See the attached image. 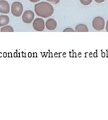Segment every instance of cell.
<instances>
[{
	"mask_svg": "<svg viewBox=\"0 0 108 120\" xmlns=\"http://www.w3.org/2000/svg\"><path fill=\"white\" fill-rule=\"evenodd\" d=\"M34 9L36 15L41 18H49L54 13L53 7L49 3L45 2L36 4Z\"/></svg>",
	"mask_w": 108,
	"mask_h": 120,
	"instance_id": "obj_1",
	"label": "cell"
},
{
	"mask_svg": "<svg viewBox=\"0 0 108 120\" xmlns=\"http://www.w3.org/2000/svg\"><path fill=\"white\" fill-rule=\"evenodd\" d=\"M11 13L13 16L16 17H19L22 15L23 12V4L19 2H15L12 4L11 5Z\"/></svg>",
	"mask_w": 108,
	"mask_h": 120,
	"instance_id": "obj_2",
	"label": "cell"
},
{
	"mask_svg": "<svg viewBox=\"0 0 108 120\" xmlns=\"http://www.w3.org/2000/svg\"><path fill=\"white\" fill-rule=\"evenodd\" d=\"M104 20L103 18L100 17V16H97L95 18H94V19L93 20V27L95 30L100 31L104 29Z\"/></svg>",
	"mask_w": 108,
	"mask_h": 120,
	"instance_id": "obj_3",
	"label": "cell"
},
{
	"mask_svg": "<svg viewBox=\"0 0 108 120\" xmlns=\"http://www.w3.org/2000/svg\"><path fill=\"white\" fill-rule=\"evenodd\" d=\"M34 18H35L34 12L30 10H27L23 13L22 16V21L23 23L26 24H29L34 21Z\"/></svg>",
	"mask_w": 108,
	"mask_h": 120,
	"instance_id": "obj_4",
	"label": "cell"
},
{
	"mask_svg": "<svg viewBox=\"0 0 108 120\" xmlns=\"http://www.w3.org/2000/svg\"><path fill=\"white\" fill-rule=\"evenodd\" d=\"M33 27L36 31H43L45 28V23L42 18H37L33 21Z\"/></svg>",
	"mask_w": 108,
	"mask_h": 120,
	"instance_id": "obj_5",
	"label": "cell"
},
{
	"mask_svg": "<svg viewBox=\"0 0 108 120\" xmlns=\"http://www.w3.org/2000/svg\"><path fill=\"white\" fill-rule=\"evenodd\" d=\"M10 11V5L5 0H0V13L7 14Z\"/></svg>",
	"mask_w": 108,
	"mask_h": 120,
	"instance_id": "obj_6",
	"label": "cell"
},
{
	"mask_svg": "<svg viewBox=\"0 0 108 120\" xmlns=\"http://www.w3.org/2000/svg\"><path fill=\"white\" fill-rule=\"evenodd\" d=\"M45 26L49 30H54L57 28V21L53 19H49L45 23Z\"/></svg>",
	"mask_w": 108,
	"mask_h": 120,
	"instance_id": "obj_7",
	"label": "cell"
},
{
	"mask_svg": "<svg viewBox=\"0 0 108 120\" xmlns=\"http://www.w3.org/2000/svg\"><path fill=\"white\" fill-rule=\"evenodd\" d=\"M9 23V18L6 15H0V27L7 26Z\"/></svg>",
	"mask_w": 108,
	"mask_h": 120,
	"instance_id": "obj_8",
	"label": "cell"
},
{
	"mask_svg": "<svg viewBox=\"0 0 108 120\" xmlns=\"http://www.w3.org/2000/svg\"><path fill=\"white\" fill-rule=\"evenodd\" d=\"M75 31L77 32H88V27L85 25V24H78L76 26L75 28Z\"/></svg>",
	"mask_w": 108,
	"mask_h": 120,
	"instance_id": "obj_9",
	"label": "cell"
},
{
	"mask_svg": "<svg viewBox=\"0 0 108 120\" xmlns=\"http://www.w3.org/2000/svg\"><path fill=\"white\" fill-rule=\"evenodd\" d=\"M0 30H1V32H14V28L11 26H7V25L2 27V28Z\"/></svg>",
	"mask_w": 108,
	"mask_h": 120,
	"instance_id": "obj_10",
	"label": "cell"
},
{
	"mask_svg": "<svg viewBox=\"0 0 108 120\" xmlns=\"http://www.w3.org/2000/svg\"><path fill=\"white\" fill-rule=\"evenodd\" d=\"M80 2L84 5V6H88V5H90L91 3H92V1L93 0H79Z\"/></svg>",
	"mask_w": 108,
	"mask_h": 120,
	"instance_id": "obj_11",
	"label": "cell"
},
{
	"mask_svg": "<svg viewBox=\"0 0 108 120\" xmlns=\"http://www.w3.org/2000/svg\"><path fill=\"white\" fill-rule=\"evenodd\" d=\"M47 1L50 3H52L54 4H57L60 2V0H47Z\"/></svg>",
	"mask_w": 108,
	"mask_h": 120,
	"instance_id": "obj_12",
	"label": "cell"
},
{
	"mask_svg": "<svg viewBox=\"0 0 108 120\" xmlns=\"http://www.w3.org/2000/svg\"><path fill=\"white\" fill-rule=\"evenodd\" d=\"M74 31H75V30L71 28H66L64 30V32H74Z\"/></svg>",
	"mask_w": 108,
	"mask_h": 120,
	"instance_id": "obj_13",
	"label": "cell"
},
{
	"mask_svg": "<svg viewBox=\"0 0 108 120\" xmlns=\"http://www.w3.org/2000/svg\"><path fill=\"white\" fill-rule=\"evenodd\" d=\"M94 1L96 3H102V2H104L105 1V0H94Z\"/></svg>",
	"mask_w": 108,
	"mask_h": 120,
	"instance_id": "obj_14",
	"label": "cell"
},
{
	"mask_svg": "<svg viewBox=\"0 0 108 120\" xmlns=\"http://www.w3.org/2000/svg\"><path fill=\"white\" fill-rule=\"evenodd\" d=\"M29 1L33 3H36V2H38L39 1H40V0H29Z\"/></svg>",
	"mask_w": 108,
	"mask_h": 120,
	"instance_id": "obj_15",
	"label": "cell"
},
{
	"mask_svg": "<svg viewBox=\"0 0 108 120\" xmlns=\"http://www.w3.org/2000/svg\"><path fill=\"white\" fill-rule=\"evenodd\" d=\"M106 30L108 32V21L107 22V25H106Z\"/></svg>",
	"mask_w": 108,
	"mask_h": 120,
	"instance_id": "obj_16",
	"label": "cell"
}]
</instances>
